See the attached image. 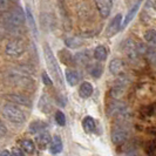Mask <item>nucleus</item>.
Listing matches in <instances>:
<instances>
[{
    "mask_svg": "<svg viewBox=\"0 0 156 156\" xmlns=\"http://www.w3.org/2000/svg\"><path fill=\"white\" fill-rule=\"evenodd\" d=\"M74 61H76L80 65H86L89 61V54H88V52L85 51V52L78 53V54L75 55V58H74Z\"/></svg>",
    "mask_w": 156,
    "mask_h": 156,
    "instance_id": "obj_22",
    "label": "nucleus"
},
{
    "mask_svg": "<svg viewBox=\"0 0 156 156\" xmlns=\"http://www.w3.org/2000/svg\"><path fill=\"white\" fill-rule=\"evenodd\" d=\"M5 31H6V28H5L2 25H0V40L4 38V35H5Z\"/></svg>",
    "mask_w": 156,
    "mask_h": 156,
    "instance_id": "obj_32",
    "label": "nucleus"
},
{
    "mask_svg": "<svg viewBox=\"0 0 156 156\" xmlns=\"http://www.w3.org/2000/svg\"><path fill=\"white\" fill-rule=\"evenodd\" d=\"M1 114L5 119L13 123H23L25 122V114L18 106L14 105H5L1 109Z\"/></svg>",
    "mask_w": 156,
    "mask_h": 156,
    "instance_id": "obj_3",
    "label": "nucleus"
},
{
    "mask_svg": "<svg viewBox=\"0 0 156 156\" xmlns=\"http://www.w3.org/2000/svg\"><path fill=\"white\" fill-rule=\"evenodd\" d=\"M66 80L70 86H75V85H78L79 80H80V74L74 69H67L66 70Z\"/></svg>",
    "mask_w": 156,
    "mask_h": 156,
    "instance_id": "obj_15",
    "label": "nucleus"
},
{
    "mask_svg": "<svg viewBox=\"0 0 156 156\" xmlns=\"http://www.w3.org/2000/svg\"><path fill=\"white\" fill-rule=\"evenodd\" d=\"M0 156H13V154L9 150H4V151L0 153Z\"/></svg>",
    "mask_w": 156,
    "mask_h": 156,
    "instance_id": "obj_33",
    "label": "nucleus"
},
{
    "mask_svg": "<svg viewBox=\"0 0 156 156\" xmlns=\"http://www.w3.org/2000/svg\"><path fill=\"white\" fill-rule=\"evenodd\" d=\"M59 55H60V59H61V61H62L63 63H66V65H73V61H74V58L70 55V53L68 52V51H61L60 53H59Z\"/></svg>",
    "mask_w": 156,
    "mask_h": 156,
    "instance_id": "obj_24",
    "label": "nucleus"
},
{
    "mask_svg": "<svg viewBox=\"0 0 156 156\" xmlns=\"http://www.w3.org/2000/svg\"><path fill=\"white\" fill-rule=\"evenodd\" d=\"M46 127V123L45 122H41V121H34L33 123H31L30 126V132L33 134H38L40 132H42Z\"/></svg>",
    "mask_w": 156,
    "mask_h": 156,
    "instance_id": "obj_19",
    "label": "nucleus"
},
{
    "mask_svg": "<svg viewBox=\"0 0 156 156\" xmlns=\"http://www.w3.org/2000/svg\"><path fill=\"white\" fill-rule=\"evenodd\" d=\"M154 7L156 8V1H155V2H154Z\"/></svg>",
    "mask_w": 156,
    "mask_h": 156,
    "instance_id": "obj_34",
    "label": "nucleus"
},
{
    "mask_svg": "<svg viewBox=\"0 0 156 156\" xmlns=\"http://www.w3.org/2000/svg\"><path fill=\"white\" fill-rule=\"evenodd\" d=\"M20 146H21V149L26 154H33L34 150H35V146H34V142L30 139H23V140L20 141Z\"/></svg>",
    "mask_w": 156,
    "mask_h": 156,
    "instance_id": "obj_17",
    "label": "nucleus"
},
{
    "mask_svg": "<svg viewBox=\"0 0 156 156\" xmlns=\"http://www.w3.org/2000/svg\"><path fill=\"white\" fill-rule=\"evenodd\" d=\"M55 121L59 126H65L66 125V117L61 110H58L55 113Z\"/></svg>",
    "mask_w": 156,
    "mask_h": 156,
    "instance_id": "obj_26",
    "label": "nucleus"
},
{
    "mask_svg": "<svg viewBox=\"0 0 156 156\" xmlns=\"http://www.w3.org/2000/svg\"><path fill=\"white\" fill-rule=\"evenodd\" d=\"M139 8H140V1H137V2L134 5L133 7H132L130 9H129V11H128V13L126 14L125 20L122 21V27H126V26H128V23H130V21H132V20L134 19V16H136V13H137Z\"/></svg>",
    "mask_w": 156,
    "mask_h": 156,
    "instance_id": "obj_13",
    "label": "nucleus"
},
{
    "mask_svg": "<svg viewBox=\"0 0 156 156\" xmlns=\"http://www.w3.org/2000/svg\"><path fill=\"white\" fill-rule=\"evenodd\" d=\"M125 68V63L121 59H113L109 62V72L113 75H120Z\"/></svg>",
    "mask_w": 156,
    "mask_h": 156,
    "instance_id": "obj_9",
    "label": "nucleus"
},
{
    "mask_svg": "<svg viewBox=\"0 0 156 156\" xmlns=\"http://www.w3.org/2000/svg\"><path fill=\"white\" fill-rule=\"evenodd\" d=\"M12 154H13V156H26V155H25V151H23V149L18 148V147L13 148V150H12Z\"/></svg>",
    "mask_w": 156,
    "mask_h": 156,
    "instance_id": "obj_28",
    "label": "nucleus"
},
{
    "mask_svg": "<svg viewBox=\"0 0 156 156\" xmlns=\"http://www.w3.org/2000/svg\"><path fill=\"white\" fill-rule=\"evenodd\" d=\"M42 81H44V83L47 85V86H52V85H53L52 80H51L49 76L47 75V73H42Z\"/></svg>",
    "mask_w": 156,
    "mask_h": 156,
    "instance_id": "obj_29",
    "label": "nucleus"
},
{
    "mask_svg": "<svg viewBox=\"0 0 156 156\" xmlns=\"http://www.w3.org/2000/svg\"><path fill=\"white\" fill-rule=\"evenodd\" d=\"M51 135L49 133H47V132H40L38 134V136L35 137V141H37V143H38V146H39L41 149H45L49 144V142H51Z\"/></svg>",
    "mask_w": 156,
    "mask_h": 156,
    "instance_id": "obj_11",
    "label": "nucleus"
},
{
    "mask_svg": "<svg viewBox=\"0 0 156 156\" xmlns=\"http://www.w3.org/2000/svg\"><path fill=\"white\" fill-rule=\"evenodd\" d=\"M148 58L151 60V62L156 65V51H149V52H148Z\"/></svg>",
    "mask_w": 156,
    "mask_h": 156,
    "instance_id": "obj_31",
    "label": "nucleus"
},
{
    "mask_svg": "<svg viewBox=\"0 0 156 156\" xmlns=\"http://www.w3.org/2000/svg\"><path fill=\"white\" fill-rule=\"evenodd\" d=\"M122 28V16L117 14L113 18V20H110L109 25L106 30V37L107 38H112L116 34L117 32Z\"/></svg>",
    "mask_w": 156,
    "mask_h": 156,
    "instance_id": "obj_5",
    "label": "nucleus"
},
{
    "mask_svg": "<svg viewBox=\"0 0 156 156\" xmlns=\"http://www.w3.org/2000/svg\"><path fill=\"white\" fill-rule=\"evenodd\" d=\"M82 127H83V129H85L86 133H93L94 130H95V127H96L93 117L92 116L85 117L83 121H82Z\"/></svg>",
    "mask_w": 156,
    "mask_h": 156,
    "instance_id": "obj_18",
    "label": "nucleus"
},
{
    "mask_svg": "<svg viewBox=\"0 0 156 156\" xmlns=\"http://www.w3.org/2000/svg\"><path fill=\"white\" fill-rule=\"evenodd\" d=\"M108 56V49L105 46H98L94 49V58L98 61H105Z\"/></svg>",
    "mask_w": 156,
    "mask_h": 156,
    "instance_id": "obj_16",
    "label": "nucleus"
},
{
    "mask_svg": "<svg viewBox=\"0 0 156 156\" xmlns=\"http://www.w3.org/2000/svg\"><path fill=\"white\" fill-rule=\"evenodd\" d=\"M11 0H0V11H6L9 7Z\"/></svg>",
    "mask_w": 156,
    "mask_h": 156,
    "instance_id": "obj_27",
    "label": "nucleus"
},
{
    "mask_svg": "<svg viewBox=\"0 0 156 156\" xmlns=\"http://www.w3.org/2000/svg\"><path fill=\"white\" fill-rule=\"evenodd\" d=\"M6 98H7L8 101H11V102L19 103V105H23V106H31L30 99H27L26 96H23V95H19V94H9Z\"/></svg>",
    "mask_w": 156,
    "mask_h": 156,
    "instance_id": "obj_12",
    "label": "nucleus"
},
{
    "mask_svg": "<svg viewBox=\"0 0 156 156\" xmlns=\"http://www.w3.org/2000/svg\"><path fill=\"white\" fill-rule=\"evenodd\" d=\"M102 72H103V68L100 63H95V65H92L89 67V74L93 76V78H100L102 75Z\"/></svg>",
    "mask_w": 156,
    "mask_h": 156,
    "instance_id": "obj_20",
    "label": "nucleus"
},
{
    "mask_svg": "<svg viewBox=\"0 0 156 156\" xmlns=\"http://www.w3.org/2000/svg\"><path fill=\"white\" fill-rule=\"evenodd\" d=\"M6 134H7V128H6V126L0 121V137H4Z\"/></svg>",
    "mask_w": 156,
    "mask_h": 156,
    "instance_id": "obj_30",
    "label": "nucleus"
},
{
    "mask_svg": "<svg viewBox=\"0 0 156 156\" xmlns=\"http://www.w3.org/2000/svg\"><path fill=\"white\" fill-rule=\"evenodd\" d=\"M66 46H68L69 48H78V47L83 45V41L80 38H67L65 40Z\"/></svg>",
    "mask_w": 156,
    "mask_h": 156,
    "instance_id": "obj_21",
    "label": "nucleus"
},
{
    "mask_svg": "<svg viewBox=\"0 0 156 156\" xmlns=\"http://www.w3.org/2000/svg\"><path fill=\"white\" fill-rule=\"evenodd\" d=\"M44 53H45V59H46V63H47V67L49 72L52 73L53 78L58 81V83L60 86L63 85V80H62V75H61V70H60V67L58 65V61L55 59L54 54L51 49V47L48 45H45L44 46Z\"/></svg>",
    "mask_w": 156,
    "mask_h": 156,
    "instance_id": "obj_2",
    "label": "nucleus"
},
{
    "mask_svg": "<svg viewBox=\"0 0 156 156\" xmlns=\"http://www.w3.org/2000/svg\"><path fill=\"white\" fill-rule=\"evenodd\" d=\"M5 52L9 56H19L25 52V45L20 40H12L6 45Z\"/></svg>",
    "mask_w": 156,
    "mask_h": 156,
    "instance_id": "obj_4",
    "label": "nucleus"
},
{
    "mask_svg": "<svg viewBox=\"0 0 156 156\" xmlns=\"http://www.w3.org/2000/svg\"><path fill=\"white\" fill-rule=\"evenodd\" d=\"M25 23V14L20 8H16L11 12H7L2 16L1 25L9 31H16L19 27H21Z\"/></svg>",
    "mask_w": 156,
    "mask_h": 156,
    "instance_id": "obj_1",
    "label": "nucleus"
},
{
    "mask_svg": "<svg viewBox=\"0 0 156 156\" xmlns=\"http://www.w3.org/2000/svg\"><path fill=\"white\" fill-rule=\"evenodd\" d=\"M96 6L102 18H108L112 8V0H96Z\"/></svg>",
    "mask_w": 156,
    "mask_h": 156,
    "instance_id": "obj_8",
    "label": "nucleus"
},
{
    "mask_svg": "<svg viewBox=\"0 0 156 156\" xmlns=\"http://www.w3.org/2000/svg\"><path fill=\"white\" fill-rule=\"evenodd\" d=\"M79 94L83 99L89 98L93 94V86H92V83H89V82H82L80 88H79Z\"/></svg>",
    "mask_w": 156,
    "mask_h": 156,
    "instance_id": "obj_14",
    "label": "nucleus"
},
{
    "mask_svg": "<svg viewBox=\"0 0 156 156\" xmlns=\"http://www.w3.org/2000/svg\"><path fill=\"white\" fill-rule=\"evenodd\" d=\"M110 136H112V142H113L114 144L119 146V144H122V143L126 142L127 137H128V133H127V130L123 129L122 127L116 126V127L113 128Z\"/></svg>",
    "mask_w": 156,
    "mask_h": 156,
    "instance_id": "obj_6",
    "label": "nucleus"
},
{
    "mask_svg": "<svg viewBox=\"0 0 156 156\" xmlns=\"http://www.w3.org/2000/svg\"><path fill=\"white\" fill-rule=\"evenodd\" d=\"M26 16H27V20H28V23H30V25H31L32 31H33V33L37 35L35 21H34V18H33V16H32V12H31V9H30V8H27V9H26Z\"/></svg>",
    "mask_w": 156,
    "mask_h": 156,
    "instance_id": "obj_25",
    "label": "nucleus"
},
{
    "mask_svg": "<svg viewBox=\"0 0 156 156\" xmlns=\"http://www.w3.org/2000/svg\"><path fill=\"white\" fill-rule=\"evenodd\" d=\"M49 151L52 154H59L62 151V140L60 136L55 135L49 142Z\"/></svg>",
    "mask_w": 156,
    "mask_h": 156,
    "instance_id": "obj_10",
    "label": "nucleus"
},
{
    "mask_svg": "<svg viewBox=\"0 0 156 156\" xmlns=\"http://www.w3.org/2000/svg\"><path fill=\"white\" fill-rule=\"evenodd\" d=\"M125 53L130 61L137 60L139 55H140L139 48H137V44H135L132 39H128L125 42Z\"/></svg>",
    "mask_w": 156,
    "mask_h": 156,
    "instance_id": "obj_7",
    "label": "nucleus"
},
{
    "mask_svg": "<svg viewBox=\"0 0 156 156\" xmlns=\"http://www.w3.org/2000/svg\"><path fill=\"white\" fill-rule=\"evenodd\" d=\"M144 40L151 44V45H156V30H148L147 32H144V35H143Z\"/></svg>",
    "mask_w": 156,
    "mask_h": 156,
    "instance_id": "obj_23",
    "label": "nucleus"
}]
</instances>
